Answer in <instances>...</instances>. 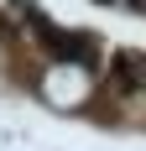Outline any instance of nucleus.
I'll return each instance as SVG.
<instances>
[{
    "label": "nucleus",
    "mask_w": 146,
    "mask_h": 151,
    "mask_svg": "<svg viewBox=\"0 0 146 151\" xmlns=\"http://www.w3.org/2000/svg\"><path fill=\"white\" fill-rule=\"evenodd\" d=\"M47 99H52V104H78V99H84V89H89V78L78 73V68H73V63H63V68H52V73H47Z\"/></svg>",
    "instance_id": "nucleus-1"
}]
</instances>
